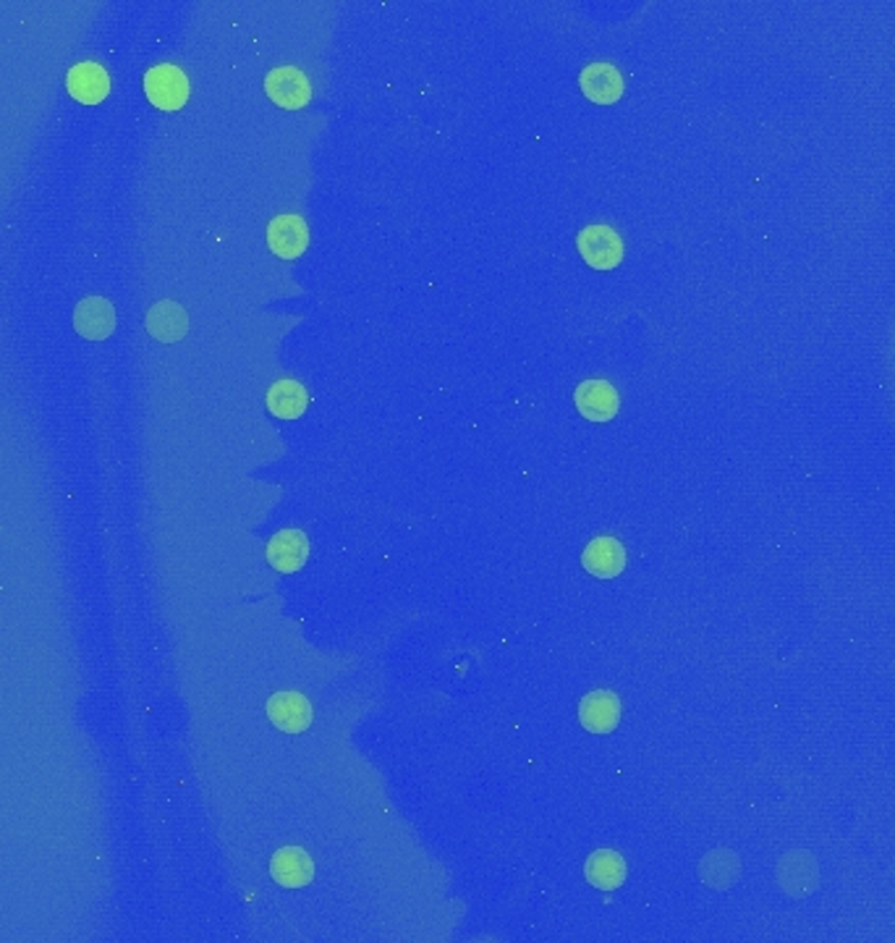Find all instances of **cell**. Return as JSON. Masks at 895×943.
<instances>
[{"label":"cell","instance_id":"1","mask_svg":"<svg viewBox=\"0 0 895 943\" xmlns=\"http://www.w3.org/2000/svg\"><path fill=\"white\" fill-rule=\"evenodd\" d=\"M145 92L155 108L179 111L189 101V80L173 63H158L145 74Z\"/></svg>","mask_w":895,"mask_h":943},{"label":"cell","instance_id":"2","mask_svg":"<svg viewBox=\"0 0 895 943\" xmlns=\"http://www.w3.org/2000/svg\"><path fill=\"white\" fill-rule=\"evenodd\" d=\"M577 247L581 258H585L594 271H613L623 260V239L621 233L610 229V226L592 223L587 226V229H581L577 237Z\"/></svg>","mask_w":895,"mask_h":943},{"label":"cell","instance_id":"3","mask_svg":"<svg viewBox=\"0 0 895 943\" xmlns=\"http://www.w3.org/2000/svg\"><path fill=\"white\" fill-rule=\"evenodd\" d=\"M265 92L275 105L288 111L304 108L312 101V84L302 69L281 66L265 76Z\"/></svg>","mask_w":895,"mask_h":943},{"label":"cell","instance_id":"4","mask_svg":"<svg viewBox=\"0 0 895 943\" xmlns=\"http://www.w3.org/2000/svg\"><path fill=\"white\" fill-rule=\"evenodd\" d=\"M573 404L587 420L592 422H610L621 409V396H618L615 386L608 380H585L573 391Z\"/></svg>","mask_w":895,"mask_h":943},{"label":"cell","instance_id":"5","mask_svg":"<svg viewBox=\"0 0 895 943\" xmlns=\"http://www.w3.org/2000/svg\"><path fill=\"white\" fill-rule=\"evenodd\" d=\"M66 90L76 103L97 105L108 97L110 76L108 71H105V66H99L97 61H82L69 69Z\"/></svg>","mask_w":895,"mask_h":943},{"label":"cell","instance_id":"6","mask_svg":"<svg viewBox=\"0 0 895 943\" xmlns=\"http://www.w3.org/2000/svg\"><path fill=\"white\" fill-rule=\"evenodd\" d=\"M267 244L281 260H296L309 247V226L302 216H278L267 226Z\"/></svg>","mask_w":895,"mask_h":943},{"label":"cell","instance_id":"7","mask_svg":"<svg viewBox=\"0 0 895 943\" xmlns=\"http://www.w3.org/2000/svg\"><path fill=\"white\" fill-rule=\"evenodd\" d=\"M309 558V537L302 530H281L270 537L267 562L275 572H298Z\"/></svg>","mask_w":895,"mask_h":943},{"label":"cell","instance_id":"8","mask_svg":"<svg viewBox=\"0 0 895 943\" xmlns=\"http://www.w3.org/2000/svg\"><path fill=\"white\" fill-rule=\"evenodd\" d=\"M74 328L87 342H103L116 331V310L103 296H87L76 304Z\"/></svg>","mask_w":895,"mask_h":943},{"label":"cell","instance_id":"9","mask_svg":"<svg viewBox=\"0 0 895 943\" xmlns=\"http://www.w3.org/2000/svg\"><path fill=\"white\" fill-rule=\"evenodd\" d=\"M581 564H585V569L592 574V577L613 579L626 569V548H623V543L618 541V537H594L585 548V553H581Z\"/></svg>","mask_w":895,"mask_h":943},{"label":"cell","instance_id":"10","mask_svg":"<svg viewBox=\"0 0 895 943\" xmlns=\"http://www.w3.org/2000/svg\"><path fill=\"white\" fill-rule=\"evenodd\" d=\"M267 719L286 734H302L312 726V705L298 692H278L267 700Z\"/></svg>","mask_w":895,"mask_h":943},{"label":"cell","instance_id":"11","mask_svg":"<svg viewBox=\"0 0 895 943\" xmlns=\"http://www.w3.org/2000/svg\"><path fill=\"white\" fill-rule=\"evenodd\" d=\"M581 92L589 97V101L597 105H613L623 97V90H626V84H623L621 71H618L613 63H589V66L581 71L579 76Z\"/></svg>","mask_w":895,"mask_h":943},{"label":"cell","instance_id":"12","mask_svg":"<svg viewBox=\"0 0 895 943\" xmlns=\"http://www.w3.org/2000/svg\"><path fill=\"white\" fill-rule=\"evenodd\" d=\"M579 721L587 732L610 734L621 721V700L608 690L589 692L579 705Z\"/></svg>","mask_w":895,"mask_h":943},{"label":"cell","instance_id":"13","mask_svg":"<svg viewBox=\"0 0 895 943\" xmlns=\"http://www.w3.org/2000/svg\"><path fill=\"white\" fill-rule=\"evenodd\" d=\"M270 876L275 883L286 886V889H302L309 886L315 878V862L307 855V849L302 847H286L278 849L270 862Z\"/></svg>","mask_w":895,"mask_h":943},{"label":"cell","instance_id":"14","mask_svg":"<svg viewBox=\"0 0 895 943\" xmlns=\"http://www.w3.org/2000/svg\"><path fill=\"white\" fill-rule=\"evenodd\" d=\"M189 331L187 310L179 302H158L147 312V333L158 342H181Z\"/></svg>","mask_w":895,"mask_h":943},{"label":"cell","instance_id":"15","mask_svg":"<svg viewBox=\"0 0 895 943\" xmlns=\"http://www.w3.org/2000/svg\"><path fill=\"white\" fill-rule=\"evenodd\" d=\"M587 881L600 891H615L626 881V862L615 849H597L587 860Z\"/></svg>","mask_w":895,"mask_h":943},{"label":"cell","instance_id":"16","mask_svg":"<svg viewBox=\"0 0 895 943\" xmlns=\"http://www.w3.org/2000/svg\"><path fill=\"white\" fill-rule=\"evenodd\" d=\"M307 407H309V394L298 380L286 378L270 386L267 391L270 415L281 417V420H296V417L307 412Z\"/></svg>","mask_w":895,"mask_h":943}]
</instances>
